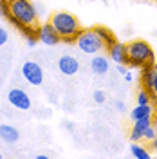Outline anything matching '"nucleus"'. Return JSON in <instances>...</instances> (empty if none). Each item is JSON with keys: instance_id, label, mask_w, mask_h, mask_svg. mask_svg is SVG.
<instances>
[{"instance_id": "a211bd4d", "label": "nucleus", "mask_w": 157, "mask_h": 159, "mask_svg": "<svg viewBox=\"0 0 157 159\" xmlns=\"http://www.w3.org/2000/svg\"><path fill=\"white\" fill-rule=\"evenodd\" d=\"M9 15H11V11H9L7 2L6 0H0V18H7Z\"/></svg>"}, {"instance_id": "2eb2a0df", "label": "nucleus", "mask_w": 157, "mask_h": 159, "mask_svg": "<svg viewBox=\"0 0 157 159\" xmlns=\"http://www.w3.org/2000/svg\"><path fill=\"white\" fill-rule=\"evenodd\" d=\"M152 114H154L152 105H136L130 110V119L137 121V119H143V118H152Z\"/></svg>"}, {"instance_id": "1a4fd4ad", "label": "nucleus", "mask_w": 157, "mask_h": 159, "mask_svg": "<svg viewBox=\"0 0 157 159\" xmlns=\"http://www.w3.org/2000/svg\"><path fill=\"white\" fill-rule=\"evenodd\" d=\"M58 69L61 74H65V76H72V74H76L79 69V61L74 56H70V54H65V56H61L58 60Z\"/></svg>"}, {"instance_id": "f03ea898", "label": "nucleus", "mask_w": 157, "mask_h": 159, "mask_svg": "<svg viewBox=\"0 0 157 159\" xmlns=\"http://www.w3.org/2000/svg\"><path fill=\"white\" fill-rule=\"evenodd\" d=\"M127 54H128V65L143 69L146 65L155 63V54L152 45L145 40H132L127 43Z\"/></svg>"}, {"instance_id": "39448f33", "label": "nucleus", "mask_w": 157, "mask_h": 159, "mask_svg": "<svg viewBox=\"0 0 157 159\" xmlns=\"http://www.w3.org/2000/svg\"><path fill=\"white\" fill-rule=\"evenodd\" d=\"M141 87L146 89L154 101H157V65L152 63V65H146L141 69Z\"/></svg>"}, {"instance_id": "9d476101", "label": "nucleus", "mask_w": 157, "mask_h": 159, "mask_svg": "<svg viewBox=\"0 0 157 159\" xmlns=\"http://www.w3.org/2000/svg\"><path fill=\"white\" fill-rule=\"evenodd\" d=\"M108 58L114 60V63H127L128 65V54H127V43L116 42L114 45L108 47Z\"/></svg>"}, {"instance_id": "7ed1b4c3", "label": "nucleus", "mask_w": 157, "mask_h": 159, "mask_svg": "<svg viewBox=\"0 0 157 159\" xmlns=\"http://www.w3.org/2000/svg\"><path fill=\"white\" fill-rule=\"evenodd\" d=\"M9 11L15 18L25 24V25H33L36 27V20H38V13H36V6L31 0H6Z\"/></svg>"}, {"instance_id": "aec40b11", "label": "nucleus", "mask_w": 157, "mask_h": 159, "mask_svg": "<svg viewBox=\"0 0 157 159\" xmlns=\"http://www.w3.org/2000/svg\"><path fill=\"white\" fill-rule=\"evenodd\" d=\"M154 138H157V129H154V127L150 125L146 129V132H145V139H146V141H152Z\"/></svg>"}, {"instance_id": "6ab92c4d", "label": "nucleus", "mask_w": 157, "mask_h": 159, "mask_svg": "<svg viewBox=\"0 0 157 159\" xmlns=\"http://www.w3.org/2000/svg\"><path fill=\"white\" fill-rule=\"evenodd\" d=\"M92 99H94V103H105V99H107V94L103 92V90H94V94H92Z\"/></svg>"}, {"instance_id": "bb28decb", "label": "nucleus", "mask_w": 157, "mask_h": 159, "mask_svg": "<svg viewBox=\"0 0 157 159\" xmlns=\"http://www.w3.org/2000/svg\"><path fill=\"white\" fill-rule=\"evenodd\" d=\"M155 129H157V116H155Z\"/></svg>"}, {"instance_id": "ddd939ff", "label": "nucleus", "mask_w": 157, "mask_h": 159, "mask_svg": "<svg viewBox=\"0 0 157 159\" xmlns=\"http://www.w3.org/2000/svg\"><path fill=\"white\" fill-rule=\"evenodd\" d=\"M20 138V132L13 125H0V139L6 143H16Z\"/></svg>"}, {"instance_id": "f8f14e48", "label": "nucleus", "mask_w": 157, "mask_h": 159, "mask_svg": "<svg viewBox=\"0 0 157 159\" xmlns=\"http://www.w3.org/2000/svg\"><path fill=\"white\" fill-rule=\"evenodd\" d=\"M108 58L105 56H101V54H94V58L90 60V69L94 74H99V76H103V74H107L108 72Z\"/></svg>"}, {"instance_id": "412c9836", "label": "nucleus", "mask_w": 157, "mask_h": 159, "mask_svg": "<svg viewBox=\"0 0 157 159\" xmlns=\"http://www.w3.org/2000/svg\"><path fill=\"white\" fill-rule=\"evenodd\" d=\"M7 38H9V36H7V31L4 29V27H0V47L7 42Z\"/></svg>"}, {"instance_id": "0eeeda50", "label": "nucleus", "mask_w": 157, "mask_h": 159, "mask_svg": "<svg viewBox=\"0 0 157 159\" xmlns=\"http://www.w3.org/2000/svg\"><path fill=\"white\" fill-rule=\"evenodd\" d=\"M22 76L27 80V83L38 87V85H42V81H43V70H42V67H40L38 63L25 61L22 65Z\"/></svg>"}, {"instance_id": "cd10ccee", "label": "nucleus", "mask_w": 157, "mask_h": 159, "mask_svg": "<svg viewBox=\"0 0 157 159\" xmlns=\"http://www.w3.org/2000/svg\"><path fill=\"white\" fill-rule=\"evenodd\" d=\"M0 157H2V154H0Z\"/></svg>"}, {"instance_id": "393cba45", "label": "nucleus", "mask_w": 157, "mask_h": 159, "mask_svg": "<svg viewBox=\"0 0 157 159\" xmlns=\"http://www.w3.org/2000/svg\"><path fill=\"white\" fill-rule=\"evenodd\" d=\"M150 145H152V150H154V152L157 154V138L152 139V141H150Z\"/></svg>"}, {"instance_id": "5701e85b", "label": "nucleus", "mask_w": 157, "mask_h": 159, "mask_svg": "<svg viewBox=\"0 0 157 159\" xmlns=\"http://www.w3.org/2000/svg\"><path fill=\"white\" fill-rule=\"evenodd\" d=\"M123 78H125V81H132V80H134V76H132V72H130V70H127V72L123 74Z\"/></svg>"}, {"instance_id": "dca6fc26", "label": "nucleus", "mask_w": 157, "mask_h": 159, "mask_svg": "<svg viewBox=\"0 0 157 159\" xmlns=\"http://www.w3.org/2000/svg\"><path fill=\"white\" fill-rule=\"evenodd\" d=\"M130 152H132V156L137 159H150V150L146 147H143V145H139L137 141H134L132 145H130Z\"/></svg>"}, {"instance_id": "f257e3e1", "label": "nucleus", "mask_w": 157, "mask_h": 159, "mask_svg": "<svg viewBox=\"0 0 157 159\" xmlns=\"http://www.w3.org/2000/svg\"><path fill=\"white\" fill-rule=\"evenodd\" d=\"M49 22L56 29L63 43H74L78 34L81 33V24H79L78 16L72 15L70 11H56Z\"/></svg>"}, {"instance_id": "20e7f679", "label": "nucleus", "mask_w": 157, "mask_h": 159, "mask_svg": "<svg viewBox=\"0 0 157 159\" xmlns=\"http://www.w3.org/2000/svg\"><path fill=\"white\" fill-rule=\"evenodd\" d=\"M76 45L85 54H98L99 51L105 49V43H103V40L99 38V34L96 33L94 27L81 29V33H79L78 38H76Z\"/></svg>"}, {"instance_id": "f3484780", "label": "nucleus", "mask_w": 157, "mask_h": 159, "mask_svg": "<svg viewBox=\"0 0 157 159\" xmlns=\"http://www.w3.org/2000/svg\"><path fill=\"white\" fill-rule=\"evenodd\" d=\"M136 101H137V105H150V103L154 101V98H152V94H150L146 89H141L137 92V98H136Z\"/></svg>"}, {"instance_id": "4468645a", "label": "nucleus", "mask_w": 157, "mask_h": 159, "mask_svg": "<svg viewBox=\"0 0 157 159\" xmlns=\"http://www.w3.org/2000/svg\"><path fill=\"white\" fill-rule=\"evenodd\" d=\"M94 29H96V33L99 34V38L103 40L105 49H108L110 45H114V43L118 42V40H116V34H114V31H110L108 27H105V25H96Z\"/></svg>"}, {"instance_id": "b1692460", "label": "nucleus", "mask_w": 157, "mask_h": 159, "mask_svg": "<svg viewBox=\"0 0 157 159\" xmlns=\"http://www.w3.org/2000/svg\"><path fill=\"white\" fill-rule=\"evenodd\" d=\"M116 109H118L119 112H123V110H125V103H123V101H116Z\"/></svg>"}, {"instance_id": "a878e982", "label": "nucleus", "mask_w": 157, "mask_h": 159, "mask_svg": "<svg viewBox=\"0 0 157 159\" xmlns=\"http://www.w3.org/2000/svg\"><path fill=\"white\" fill-rule=\"evenodd\" d=\"M36 159H47V154H38V156H36Z\"/></svg>"}, {"instance_id": "423d86ee", "label": "nucleus", "mask_w": 157, "mask_h": 159, "mask_svg": "<svg viewBox=\"0 0 157 159\" xmlns=\"http://www.w3.org/2000/svg\"><path fill=\"white\" fill-rule=\"evenodd\" d=\"M36 38H38V42H42L43 45H49V47H54V45H58L61 42L60 34L56 33V29L52 27L51 22L36 25Z\"/></svg>"}, {"instance_id": "4be33fe9", "label": "nucleus", "mask_w": 157, "mask_h": 159, "mask_svg": "<svg viewBox=\"0 0 157 159\" xmlns=\"http://www.w3.org/2000/svg\"><path fill=\"white\" fill-rule=\"evenodd\" d=\"M25 42H27V47H36V42H38V38L36 36H29V38H25Z\"/></svg>"}, {"instance_id": "6e6552de", "label": "nucleus", "mask_w": 157, "mask_h": 159, "mask_svg": "<svg viewBox=\"0 0 157 159\" xmlns=\"http://www.w3.org/2000/svg\"><path fill=\"white\" fill-rule=\"evenodd\" d=\"M7 99H9L11 105L18 110H29L31 109L29 94L22 89H11L9 92H7Z\"/></svg>"}, {"instance_id": "9b49d317", "label": "nucleus", "mask_w": 157, "mask_h": 159, "mask_svg": "<svg viewBox=\"0 0 157 159\" xmlns=\"http://www.w3.org/2000/svg\"><path fill=\"white\" fill-rule=\"evenodd\" d=\"M152 125V118H143L134 121V127H132V132H130V139L132 141H141L145 139V132L146 129Z\"/></svg>"}]
</instances>
